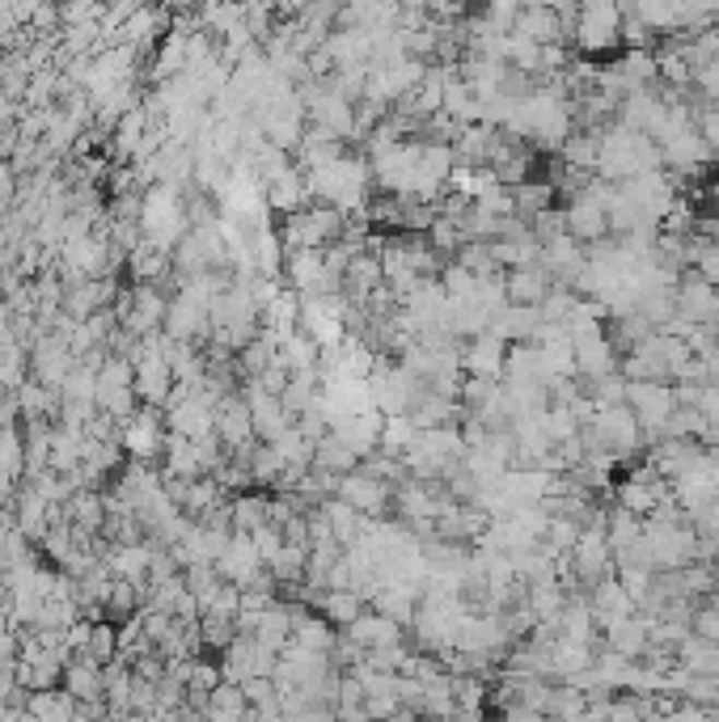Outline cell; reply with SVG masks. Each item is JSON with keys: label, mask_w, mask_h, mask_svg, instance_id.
<instances>
[{"label": "cell", "mask_w": 719, "mask_h": 722, "mask_svg": "<svg viewBox=\"0 0 719 722\" xmlns=\"http://www.w3.org/2000/svg\"><path fill=\"white\" fill-rule=\"evenodd\" d=\"M187 228H191V221H187L182 190L165 187V182L144 190V208H140V233H144V241H153L162 250H174Z\"/></svg>", "instance_id": "cell-1"}, {"label": "cell", "mask_w": 719, "mask_h": 722, "mask_svg": "<svg viewBox=\"0 0 719 722\" xmlns=\"http://www.w3.org/2000/svg\"><path fill=\"white\" fill-rule=\"evenodd\" d=\"M618 26H622L618 0H580L571 38H576V47H580L585 56H610L614 47H622Z\"/></svg>", "instance_id": "cell-2"}, {"label": "cell", "mask_w": 719, "mask_h": 722, "mask_svg": "<svg viewBox=\"0 0 719 722\" xmlns=\"http://www.w3.org/2000/svg\"><path fill=\"white\" fill-rule=\"evenodd\" d=\"M626 406L635 410V418L644 423V440H660L664 418L673 414L677 398H673V380H626Z\"/></svg>", "instance_id": "cell-3"}, {"label": "cell", "mask_w": 719, "mask_h": 722, "mask_svg": "<svg viewBox=\"0 0 719 722\" xmlns=\"http://www.w3.org/2000/svg\"><path fill=\"white\" fill-rule=\"evenodd\" d=\"M212 410H216V436H221V443L229 448L237 461H250L259 436H255V418H250L246 398L233 389V393H225Z\"/></svg>", "instance_id": "cell-4"}, {"label": "cell", "mask_w": 719, "mask_h": 722, "mask_svg": "<svg viewBox=\"0 0 719 722\" xmlns=\"http://www.w3.org/2000/svg\"><path fill=\"white\" fill-rule=\"evenodd\" d=\"M334 495L343 502H352L356 511H364V516H390V507H393V486L386 482V477H377V473H368V470H352V473H343L339 477V486H334Z\"/></svg>", "instance_id": "cell-5"}, {"label": "cell", "mask_w": 719, "mask_h": 722, "mask_svg": "<svg viewBox=\"0 0 719 722\" xmlns=\"http://www.w3.org/2000/svg\"><path fill=\"white\" fill-rule=\"evenodd\" d=\"M162 443H165V410L140 402V410L119 427V448L128 457H135V461H153L162 452Z\"/></svg>", "instance_id": "cell-6"}, {"label": "cell", "mask_w": 719, "mask_h": 722, "mask_svg": "<svg viewBox=\"0 0 719 722\" xmlns=\"http://www.w3.org/2000/svg\"><path fill=\"white\" fill-rule=\"evenodd\" d=\"M241 398H246V406H250V418H255V436L259 440H280L288 427H293V414H288V406H284V398L280 393H267L259 380L246 377V384L237 389Z\"/></svg>", "instance_id": "cell-7"}, {"label": "cell", "mask_w": 719, "mask_h": 722, "mask_svg": "<svg viewBox=\"0 0 719 722\" xmlns=\"http://www.w3.org/2000/svg\"><path fill=\"white\" fill-rule=\"evenodd\" d=\"M72 368H76V355H72V346H68L64 334H43V339H34L31 343V377L34 380L60 389Z\"/></svg>", "instance_id": "cell-8"}, {"label": "cell", "mask_w": 719, "mask_h": 722, "mask_svg": "<svg viewBox=\"0 0 719 722\" xmlns=\"http://www.w3.org/2000/svg\"><path fill=\"white\" fill-rule=\"evenodd\" d=\"M660 161L673 174H698V169H707L716 161V149L707 144V135L698 127H686V131H677V135H669L660 144Z\"/></svg>", "instance_id": "cell-9"}, {"label": "cell", "mask_w": 719, "mask_h": 722, "mask_svg": "<svg viewBox=\"0 0 719 722\" xmlns=\"http://www.w3.org/2000/svg\"><path fill=\"white\" fill-rule=\"evenodd\" d=\"M576 343V372L585 380H597L605 372H618L622 351L614 346V339L605 330H592V334H571Z\"/></svg>", "instance_id": "cell-10"}, {"label": "cell", "mask_w": 719, "mask_h": 722, "mask_svg": "<svg viewBox=\"0 0 719 722\" xmlns=\"http://www.w3.org/2000/svg\"><path fill=\"white\" fill-rule=\"evenodd\" d=\"M504 355H508V343L499 334H474L461 343V372L465 377H487V380H504Z\"/></svg>", "instance_id": "cell-11"}, {"label": "cell", "mask_w": 719, "mask_h": 722, "mask_svg": "<svg viewBox=\"0 0 719 722\" xmlns=\"http://www.w3.org/2000/svg\"><path fill=\"white\" fill-rule=\"evenodd\" d=\"M585 600H589V613L592 622H597V629L614 626V622H622V617H630L639 604L630 600V592L618 583V575H605V579H597L592 588H585Z\"/></svg>", "instance_id": "cell-12"}, {"label": "cell", "mask_w": 719, "mask_h": 722, "mask_svg": "<svg viewBox=\"0 0 719 722\" xmlns=\"http://www.w3.org/2000/svg\"><path fill=\"white\" fill-rule=\"evenodd\" d=\"M677 313L689 321H719V287L703 280L694 267H686L677 280Z\"/></svg>", "instance_id": "cell-13"}, {"label": "cell", "mask_w": 719, "mask_h": 722, "mask_svg": "<svg viewBox=\"0 0 719 722\" xmlns=\"http://www.w3.org/2000/svg\"><path fill=\"white\" fill-rule=\"evenodd\" d=\"M262 199H267V208H271L275 216H293L300 208H309L314 194H309V182H305V169H300V165H288L284 174H275L271 182H262Z\"/></svg>", "instance_id": "cell-14"}, {"label": "cell", "mask_w": 719, "mask_h": 722, "mask_svg": "<svg viewBox=\"0 0 719 722\" xmlns=\"http://www.w3.org/2000/svg\"><path fill=\"white\" fill-rule=\"evenodd\" d=\"M162 330L174 343H203V339L212 334V321H208V309H203V305L187 300V296L178 292V296L169 300V309H165Z\"/></svg>", "instance_id": "cell-15"}, {"label": "cell", "mask_w": 719, "mask_h": 722, "mask_svg": "<svg viewBox=\"0 0 719 722\" xmlns=\"http://www.w3.org/2000/svg\"><path fill=\"white\" fill-rule=\"evenodd\" d=\"M386 283V267H381V253L373 250H356L352 253V262H347V271H343V296L352 300V305H364L377 287Z\"/></svg>", "instance_id": "cell-16"}, {"label": "cell", "mask_w": 719, "mask_h": 722, "mask_svg": "<svg viewBox=\"0 0 719 722\" xmlns=\"http://www.w3.org/2000/svg\"><path fill=\"white\" fill-rule=\"evenodd\" d=\"M563 221H567V233H571L576 241H585V246L610 233V221H605V203L589 199L585 190L567 199V208H563Z\"/></svg>", "instance_id": "cell-17"}, {"label": "cell", "mask_w": 719, "mask_h": 722, "mask_svg": "<svg viewBox=\"0 0 719 722\" xmlns=\"http://www.w3.org/2000/svg\"><path fill=\"white\" fill-rule=\"evenodd\" d=\"M648 613H630V617H622V622H614V626L601 629V647H610V651H618V655H626V660H644V651H648Z\"/></svg>", "instance_id": "cell-18"}, {"label": "cell", "mask_w": 719, "mask_h": 722, "mask_svg": "<svg viewBox=\"0 0 719 722\" xmlns=\"http://www.w3.org/2000/svg\"><path fill=\"white\" fill-rule=\"evenodd\" d=\"M347 638H356L364 651H373V647H393V642H406V634L411 629L402 626V622H393L386 613H377V608H364L352 626L343 629Z\"/></svg>", "instance_id": "cell-19"}, {"label": "cell", "mask_w": 719, "mask_h": 722, "mask_svg": "<svg viewBox=\"0 0 719 722\" xmlns=\"http://www.w3.org/2000/svg\"><path fill=\"white\" fill-rule=\"evenodd\" d=\"M381 423H386V414L377 406H364L356 414H347V418H339L334 423V431L343 436V440L352 443L360 452V461L368 457V452H377V443H381Z\"/></svg>", "instance_id": "cell-20"}, {"label": "cell", "mask_w": 719, "mask_h": 722, "mask_svg": "<svg viewBox=\"0 0 719 722\" xmlns=\"http://www.w3.org/2000/svg\"><path fill=\"white\" fill-rule=\"evenodd\" d=\"M542 326V305H504L499 313L491 317V334H499L504 343H529Z\"/></svg>", "instance_id": "cell-21"}, {"label": "cell", "mask_w": 719, "mask_h": 722, "mask_svg": "<svg viewBox=\"0 0 719 722\" xmlns=\"http://www.w3.org/2000/svg\"><path fill=\"white\" fill-rule=\"evenodd\" d=\"M60 685H64L76 701H98V697H106V672H102V663L94 660V655H76V660L64 663Z\"/></svg>", "instance_id": "cell-22"}, {"label": "cell", "mask_w": 719, "mask_h": 722, "mask_svg": "<svg viewBox=\"0 0 719 722\" xmlns=\"http://www.w3.org/2000/svg\"><path fill=\"white\" fill-rule=\"evenodd\" d=\"M551 283L555 280H551V271H546L542 262L504 271V287H508V300H512V305H542L546 292H551Z\"/></svg>", "instance_id": "cell-23"}, {"label": "cell", "mask_w": 719, "mask_h": 722, "mask_svg": "<svg viewBox=\"0 0 719 722\" xmlns=\"http://www.w3.org/2000/svg\"><path fill=\"white\" fill-rule=\"evenodd\" d=\"M406 414H411V423L424 431V427H453V423H461L465 406H461L458 398H445V393H432V389H424V393L415 398V406L406 410Z\"/></svg>", "instance_id": "cell-24"}, {"label": "cell", "mask_w": 719, "mask_h": 722, "mask_svg": "<svg viewBox=\"0 0 719 722\" xmlns=\"http://www.w3.org/2000/svg\"><path fill=\"white\" fill-rule=\"evenodd\" d=\"M512 31L533 38V43H563L567 38V26H563V17H558L551 4H524L521 13H517V26Z\"/></svg>", "instance_id": "cell-25"}, {"label": "cell", "mask_w": 719, "mask_h": 722, "mask_svg": "<svg viewBox=\"0 0 719 722\" xmlns=\"http://www.w3.org/2000/svg\"><path fill=\"white\" fill-rule=\"evenodd\" d=\"M605 131V127H601ZM601 131H589V127H571V135L558 144L555 153L563 165L571 169H585V174H597V157H601Z\"/></svg>", "instance_id": "cell-26"}, {"label": "cell", "mask_w": 719, "mask_h": 722, "mask_svg": "<svg viewBox=\"0 0 719 722\" xmlns=\"http://www.w3.org/2000/svg\"><path fill=\"white\" fill-rule=\"evenodd\" d=\"M592 655H597V647L571 642V638L558 634L555 642H551V680H571V676H580L585 667H592Z\"/></svg>", "instance_id": "cell-27"}, {"label": "cell", "mask_w": 719, "mask_h": 722, "mask_svg": "<svg viewBox=\"0 0 719 722\" xmlns=\"http://www.w3.org/2000/svg\"><path fill=\"white\" fill-rule=\"evenodd\" d=\"M203 719H212V722L250 719V701H246L241 685H237V680H221L216 689L208 693V701H203Z\"/></svg>", "instance_id": "cell-28"}, {"label": "cell", "mask_w": 719, "mask_h": 722, "mask_svg": "<svg viewBox=\"0 0 719 722\" xmlns=\"http://www.w3.org/2000/svg\"><path fill=\"white\" fill-rule=\"evenodd\" d=\"M76 697L68 689H31V697H26V714L31 719H47V722H68V719H76Z\"/></svg>", "instance_id": "cell-29"}, {"label": "cell", "mask_w": 719, "mask_h": 722, "mask_svg": "<svg viewBox=\"0 0 719 722\" xmlns=\"http://www.w3.org/2000/svg\"><path fill=\"white\" fill-rule=\"evenodd\" d=\"M364 608H368V604H364V596H360L356 588H327L322 600H318V613H322L334 629H347Z\"/></svg>", "instance_id": "cell-30"}, {"label": "cell", "mask_w": 719, "mask_h": 722, "mask_svg": "<svg viewBox=\"0 0 719 722\" xmlns=\"http://www.w3.org/2000/svg\"><path fill=\"white\" fill-rule=\"evenodd\" d=\"M314 465H318V470H330V473H339V477H343V473H352V470L360 465V452H356V448H352L347 440H343V436H339L334 427H330L327 436L314 443Z\"/></svg>", "instance_id": "cell-31"}, {"label": "cell", "mask_w": 719, "mask_h": 722, "mask_svg": "<svg viewBox=\"0 0 719 722\" xmlns=\"http://www.w3.org/2000/svg\"><path fill=\"white\" fill-rule=\"evenodd\" d=\"M322 511L330 516V529H334V541H339V545H352V541L368 529V520H373V516L356 511L352 502H343L339 495H330V499L322 502Z\"/></svg>", "instance_id": "cell-32"}, {"label": "cell", "mask_w": 719, "mask_h": 722, "mask_svg": "<svg viewBox=\"0 0 719 722\" xmlns=\"http://www.w3.org/2000/svg\"><path fill=\"white\" fill-rule=\"evenodd\" d=\"M660 436H677V440H698L711 443V423L698 406H673V414L664 418Z\"/></svg>", "instance_id": "cell-33"}, {"label": "cell", "mask_w": 719, "mask_h": 722, "mask_svg": "<svg viewBox=\"0 0 719 722\" xmlns=\"http://www.w3.org/2000/svg\"><path fill=\"white\" fill-rule=\"evenodd\" d=\"M305 566H309V545H296V541H284L280 554L267 558V570H271L275 588L280 583H300L305 579Z\"/></svg>", "instance_id": "cell-34"}, {"label": "cell", "mask_w": 719, "mask_h": 722, "mask_svg": "<svg viewBox=\"0 0 719 722\" xmlns=\"http://www.w3.org/2000/svg\"><path fill=\"white\" fill-rule=\"evenodd\" d=\"M639 536H644V516L626 511L622 502H610V516H605V541H610V549L618 554V549H626Z\"/></svg>", "instance_id": "cell-35"}, {"label": "cell", "mask_w": 719, "mask_h": 722, "mask_svg": "<svg viewBox=\"0 0 719 722\" xmlns=\"http://www.w3.org/2000/svg\"><path fill=\"white\" fill-rule=\"evenodd\" d=\"M558 190L551 187V182H517L512 187V203H517V216H524V221H533L538 212H546V208H555Z\"/></svg>", "instance_id": "cell-36"}, {"label": "cell", "mask_w": 719, "mask_h": 722, "mask_svg": "<svg viewBox=\"0 0 719 722\" xmlns=\"http://www.w3.org/2000/svg\"><path fill=\"white\" fill-rule=\"evenodd\" d=\"M229 520H233V533H255L259 524H267V499L262 495H233L229 499Z\"/></svg>", "instance_id": "cell-37"}, {"label": "cell", "mask_w": 719, "mask_h": 722, "mask_svg": "<svg viewBox=\"0 0 719 722\" xmlns=\"http://www.w3.org/2000/svg\"><path fill=\"white\" fill-rule=\"evenodd\" d=\"M427 241H432V250L440 253V258H453L470 237H465V228H461L458 216L436 212V221H432V228H427Z\"/></svg>", "instance_id": "cell-38"}, {"label": "cell", "mask_w": 719, "mask_h": 722, "mask_svg": "<svg viewBox=\"0 0 719 722\" xmlns=\"http://www.w3.org/2000/svg\"><path fill=\"white\" fill-rule=\"evenodd\" d=\"M440 283H445V292H449V300H474L479 296V275L470 271V267H461L458 258H449L445 267H440Z\"/></svg>", "instance_id": "cell-39"}, {"label": "cell", "mask_w": 719, "mask_h": 722, "mask_svg": "<svg viewBox=\"0 0 719 722\" xmlns=\"http://www.w3.org/2000/svg\"><path fill=\"white\" fill-rule=\"evenodd\" d=\"M415 436V423H411V414H386V423H381V452H390V457H402V448L411 443Z\"/></svg>", "instance_id": "cell-40"}, {"label": "cell", "mask_w": 719, "mask_h": 722, "mask_svg": "<svg viewBox=\"0 0 719 722\" xmlns=\"http://www.w3.org/2000/svg\"><path fill=\"white\" fill-rule=\"evenodd\" d=\"M453 258H458L461 267H470L479 280H487V275H499V271H504V267L491 258V241H465Z\"/></svg>", "instance_id": "cell-41"}, {"label": "cell", "mask_w": 719, "mask_h": 722, "mask_svg": "<svg viewBox=\"0 0 719 722\" xmlns=\"http://www.w3.org/2000/svg\"><path fill=\"white\" fill-rule=\"evenodd\" d=\"M576 536H580V520H571V516H558V511H551V524H546V536H542V541H546L555 554H571Z\"/></svg>", "instance_id": "cell-42"}, {"label": "cell", "mask_w": 719, "mask_h": 722, "mask_svg": "<svg viewBox=\"0 0 719 722\" xmlns=\"http://www.w3.org/2000/svg\"><path fill=\"white\" fill-rule=\"evenodd\" d=\"M98 663H110L119 655V622H94V634H90V651Z\"/></svg>", "instance_id": "cell-43"}, {"label": "cell", "mask_w": 719, "mask_h": 722, "mask_svg": "<svg viewBox=\"0 0 719 722\" xmlns=\"http://www.w3.org/2000/svg\"><path fill=\"white\" fill-rule=\"evenodd\" d=\"M614 575H618V583L630 592V600L635 604H644L648 600V592H652V579H656V570H648V566H614Z\"/></svg>", "instance_id": "cell-44"}, {"label": "cell", "mask_w": 719, "mask_h": 722, "mask_svg": "<svg viewBox=\"0 0 719 722\" xmlns=\"http://www.w3.org/2000/svg\"><path fill=\"white\" fill-rule=\"evenodd\" d=\"M618 43L622 47H656V31L635 13V9H626V13H622V26H618Z\"/></svg>", "instance_id": "cell-45"}, {"label": "cell", "mask_w": 719, "mask_h": 722, "mask_svg": "<svg viewBox=\"0 0 719 722\" xmlns=\"http://www.w3.org/2000/svg\"><path fill=\"white\" fill-rule=\"evenodd\" d=\"M694 221H698L694 203H689L686 194H677V199L669 203V212L660 216V228H664V233H682V237H689V233H694Z\"/></svg>", "instance_id": "cell-46"}, {"label": "cell", "mask_w": 719, "mask_h": 722, "mask_svg": "<svg viewBox=\"0 0 719 722\" xmlns=\"http://www.w3.org/2000/svg\"><path fill=\"white\" fill-rule=\"evenodd\" d=\"M524 4L521 0H487V9H483V17L491 22V31L495 34H508L517 26V13H521Z\"/></svg>", "instance_id": "cell-47"}, {"label": "cell", "mask_w": 719, "mask_h": 722, "mask_svg": "<svg viewBox=\"0 0 719 722\" xmlns=\"http://www.w3.org/2000/svg\"><path fill=\"white\" fill-rule=\"evenodd\" d=\"M689 629H694L698 638H711V642H719V600H711V604H694V613H689Z\"/></svg>", "instance_id": "cell-48"}, {"label": "cell", "mask_w": 719, "mask_h": 722, "mask_svg": "<svg viewBox=\"0 0 719 722\" xmlns=\"http://www.w3.org/2000/svg\"><path fill=\"white\" fill-rule=\"evenodd\" d=\"M529 228H533V237H538V241H551V237H558V233H567L563 208H546V212H538V216L529 221Z\"/></svg>", "instance_id": "cell-49"}, {"label": "cell", "mask_w": 719, "mask_h": 722, "mask_svg": "<svg viewBox=\"0 0 719 722\" xmlns=\"http://www.w3.org/2000/svg\"><path fill=\"white\" fill-rule=\"evenodd\" d=\"M689 524L698 529V536H711V541H719V495L707 507H698L694 516H689Z\"/></svg>", "instance_id": "cell-50"}, {"label": "cell", "mask_w": 719, "mask_h": 722, "mask_svg": "<svg viewBox=\"0 0 719 722\" xmlns=\"http://www.w3.org/2000/svg\"><path fill=\"white\" fill-rule=\"evenodd\" d=\"M13 203H17V169L9 161H0V216H9Z\"/></svg>", "instance_id": "cell-51"}, {"label": "cell", "mask_w": 719, "mask_h": 722, "mask_svg": "<svg viewBox=\"0 0 719 722\" xmlns=\"http://www.w3.org/2000/svg\"><path fill=\"white\" fill-rule=\"evenodd\" d=\"M427 13L440 22H458V17H465V0H427Z\"/></svg>", "instance_id": "cell-52"}, {"label": "cell", "mask_w": 719, "mask_h": 722, "mask_svg": "<svg viewBox=\"0 0 719 722\" xmlns=\"http://www.w3.org/2000/svg\"><path fill=\"white\" fill-rule=\"evenodd\" d=\"M356 583V575H352V563L347 558H339V563L327 570V588H352Z\"/></svg>", "instance_id": "cell-53"}, {"label": "cell", "mask_w": 719, "mask_h": 722, "mask_svg": "<svg viewBox=\"0 0 719 722\" xmlns=\"http://www.w3.org/2000/svg\"><path fill=\"white\" fill-rule=\"evenodd\" d=\"M398 9H427V0H393Z\"/></svg>", "instance_id": "cell-54"}, {"label": "cell", "mask_w": 719, "mask_h": 722, "mask_svg": "<svg viewBox=\"0 0 719 722\" xmlns=\"http://www.w3.org/2000/svg\"><path fill=\"white\" fill-rule=\"evenodd\" d=\"M521 4H551L555 9V0H521Z\"/></svg>", "instance_id": "cell-55"}, {"label": "cell", "mask_w": 719, "mask_h": 722, "mask_svg": "<svg viewBox=\"0 0 719 722\" xmlns=\"http://www.w3.org/2000/svg\"><path fill=\"white\" fill-rule=\"evenodd\" d=\"M716 566H719V541H716Z\"/></svg>", "instance_id": "cell-56"}]
</instances>
